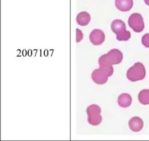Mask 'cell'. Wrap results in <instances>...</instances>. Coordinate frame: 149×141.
<instances>
[{"label":"cell","instance_id":"obj_1","mask_svg":"<svg viewBox=\"0 0 149 141\" xmlns=\"http://www.w3.org/2000/svg\"><path fill=\"white\" fill-rule=\"evenodd\" d=\"M123 55L121 51L118 49L111 50L107 54L102 55L99 59V65L100 67L109 68L113 64H118L122 62Z\"/></svg>","mask_w":149,"mask_h":141},{"label":"cell","instance_id":"obj_2","mask_svg":"<svg viewBox=\"0 0 149 141\" xmlns=\"http://www.w3.org/2000/svg\"><path fill=\"white\" fill-rule=\"evenodd\" d=\"M111 30L116 34V39L119 41H127L131 38V33L126 30L125 22L121 20H114L111 25Z\"/></svg>","mask_w":149,"mask_h":141},{"label":"cell","instance_id":"obj_3","mask_svg":"<svg viewBox=\"0 0 149 141\" xmlns=\"http://www.w3.org/2000/svg\"><path fill=\"white\" fill-rule=\"evenodd\" d=\"M113 73V68H104L100 67L98 69H95L92 73V79L97 85H104L108 80L109 77L111 76Z\"/></svg>","mask_w":149,"mask_h":141},{"label":"cell","instance_id":"obj_4","mask_svg":"<svg viewBox=\"0 0 149 141\" xmlns=\"http://www.w3.org/2000/svg\"><path fill=\"white\" fill-rule=\"evenodd\" d=\"M146 76L144 65L140 62L135 63L127 71V78L132 82L143 80Z\"/></svg>","mask_w":149,"mask_h":141},{"label":"cell","instance_id":"obj_5","mask_svg":"<svg viewBox=\"0 0 149 141\" xmlns=\"http://www.w3.org/2000/svg\"><path fill=\"white\" fill-rule=\"evenodd\" d=\"M86 113L88 115V122L93 126H97L101 124L102 117L101 115V108L96 104H92L87 108Z\"/></svg>","mask_w":149,"mask_h":141},{"label":"cell","instance_id":"obj_6","mask_svg":"<svg viewBox=\"0 0 149 141\" xmlns=\"http://www.w3.org/2000/svg\"><path fill=\"white\" fill-rule=\"evenodd\" d=\"M128 25L135 32H141L144 30L145 25L143 17L137 13H132L128 19Z\"/></svg>","mask_w":149,"mask_h":141},{"label":"cell","instance_id":"obj_7","mask_svg":"<svg viewBox=\"0 0 149 141\" xmlns=\"http://www.w3.org/2000/svg\"><path fill=\"white\" fill-rule=\"evenodd\" d=\"M90 41L95 46H100L105 41V34L101 30L95 29L90 34Z\"/></svg>","mask_w":149,"mask_h":141},{"label":"cell","instance_id":"obj_8","mask_svg":"<svg viewBox=\"0 0 149 141\" xmlns=\"http://www.w3.org/2000/svg\"><path fill=\"white\" fill-rule=\"evenodd\" d=\"M133 4V0H115L116 7L122 12L130 11Z\"/></svg>","mask_w":149,"mask_h":141},{"label":"cell","instance_id":"obj_9","mask_svg":"<svg viewBox=\"0 0 149 141\" xmlns=\"http://www.w3.org/2000/svg\"><path fill=\"white\" fill-rule=\"evenodd\" d=\"M130 129L134 132L140 131L143 127V122L139 117H134L129 121Z\"/></svg>","mask_w":149,"mask_h":141},{"label":"cell","instance_id":"obj_10","mask_svg":"<svg viewBox=\"0 0 149 141\" xmlns=\"http://www.w3.org/2000/svg\"><path fill=\"white\" fill-rule=\"evenodd\" d=\"M132 101V99L131 96L127 93L121 94L118 99V105L122 108H127L130 106Z\"/></svg>","mask_w":149,"mask_h":141},{"label":"cell","instance_id":"obj_11","mask_svg":"<svg viewBox=\"0 0 149 141\" xmlns=\"http://www.w3.org/2000/svg\"><path fill=\"white\" fill-rule=\"evenodd\" d=\"M91 15L86 11L79 13L77 16V22L81 26H86L91 21Z\"/></svg>","mask_w":149,"mask_h":141},{"label":"cell","instance_id":"obj_12","mask_svg":"<svg viewBox=\"0 0 149 141\" xmlns=\"http://www.w3.org/2000/svg\"><path fill=\"white\" fill-rule=\"evenodd\" d=\"M138 99L140 104L143 105L149 104V89H143L138 94Z\"/></svg>","mask_w":149,"mask_h":141},{"label":"cell","instance_id":"obj_13","mask_svg":"<svg viewBox=\"0 0 149 141\" xmlns=\"http://www.w3.org/2000/svg\"><path fill=\"white\" fill-rule=\"evenodd\" d=\"M141 42L146 48H149V33L146 34L142 37Z\"/></svg>","mask_w":149,"mask_h":141},{"label":"cell","instance_id":"obj_14","mask_svg":"<svg viewBox=\"0 0 149 141\" xmlns=\"http://www.w3.org/2000/svg\"><path fill=\"white\" fill-rule=\"evenodd\" d=\"M83 38H84L83 32H81V30H79V29H77V42H80V41L83 39Z\"/></svg>","mask_w":149,"mask_h":141},{"label":"cell","instance_id":"obj_15","mask_svg":"<svg viewBox=\"0 0 149 141\" xmlns=\"http://www.w3.org/2000/svg\"><path fill=\"white\" fill-rule=\"evenodd\" d=\"M144 2L146 3V4L149 6V0H144Z\"/></svg>","mask_w":149,"mask_h":141}]
</instances>
